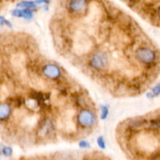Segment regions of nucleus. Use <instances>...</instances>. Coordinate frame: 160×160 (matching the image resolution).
I'll return each instance as SVG.
<instances>
[{
  "mask_svg": "<svg viewBox=\"0 0 160 160\" xmlns=\"http://www.w3.org/2000/svg\"><path fill=\"white\" fill-rule=\"evenodd\" d=\"M6 66L0 101L10 106L4 128L10 142L22 148L76 142L88 137L79 117L97 108L88 91L68 73L57 79L42 73L46 56L31 34L15 33L6 42Z\"/></svg>",
  "mask_w": 160,
  "mask_h": 160,
  "instance_id": "nucleus-1",
  "label": "nucleus"
},
{
  "mask_svg": "<svg viewBox=\"0 0 160 160\" xmlns=\"http://www.w3.org/2000/svg\"><path fill=\"white\" fill-rule=\"evenodd\" d=\"M61 56L114 97L141 95L155 73L140 60L151 45L134 19L105 0H88L81 10L61 6L50 22Z\"/></svg>",
  "mask_w": 160,
  "mask_h": 160,
  "instance_id": "nucleus-2",
  "label": "nucleus"
},
{
  "mask_svg": "<svg viewBox=\"0 0 160 160\" xmlns=\"http://www.w3.org/2000/svg\"><path fill=\"white\" fill-rule=\"evenodd\" d=\"M11 115L10 106L6 102H0V122H6Z\"/></svg>",
  "mask_w": 160,
  "mask_h": 160,
  "instance_id": "nucleus-3",
  "label": "nucleus"
},
{
  "mask_svg": "<svg viewBox=\"0 0 160 160\" xmlns=\"http://www.w3.org/2000/svg\"><path fill=\"white\" fill-rule=\"evenodd\" d=\"M33 9L25 8L24 9H13L12 11V15L17 17H24L26 19H30L33 17Z\"/></svg>",
  "mask_w": 160,
  "mask_h": 160,
  "instance_id": "nucleus-4",
  "label": "nucleus"
},
{
  "mask_svg": "<svg viewBox=\"0 0 160 160\" xmlns=\"http://www.w3.org/2000/svg\"><path fill=\"white\" fill-rule=\"evenodd\" d=\"M17 7L28 8V9H34L36 7V3L35 1H22L17 5Z\"/></svg>",
  "mask_w": 160,
  "mask_h": 160,
  "instance_id": "nucleus-5",
  "label": "nucleus"
},
{
  "mask_svg": "<svg viewBox=\"0 0 160 160\" xmlns=\"http://www.w3.org/2000/svg\"><path fill=\"white\" fill-rule=\"evenodd\" d=\"M3 25H6V26L9 27V28L12 27V25H11L10 22L9 20H7L3 17H0V26H3Z\"/></svg>",
  "mask_w": 160,
  "mask_h": 160,
  "instance_id": "nucleus-6",
  "label": "nucleus"
},
{
  "mask_svg": "<svg viewBox=\"0 0 160 160\" xmlns=\"http://www.w3.org/2000/svg\"><path fill=\"white\" fill-rule=\"evenodd\" d=\"M3 153L6 156H9L12 155L13 150L10 147H4L3 148Z\"/></svg>",
  "mask_w": 160,
  "mask_h": 160,
  "instance_id": "nucleus-7",
  "label": "nucleus"
},
{
  "mask_svg": "<svg viewBox=\"0 0 160 160\" xmlns=\"http://www.w3.org/2000/svg\"><path fill=\"white\" fill-rule=\"evenodd\" d=\"M97 145H98V146L100 147V148H105L106 145H105V142L103 138L99 137L98 138H97Z\"/></svg>",
  "mask_w": 160,
  "mask_h": 160,
  "instance_id": "nucleus-8",
  "label": "nucleus"
},
{
  "mask_svg": "<svg viewBox=\"0 0 160 160\" xmlns=\"http://www.w3.org/2000/svg\"><path fill=\"white\" fill-rule=\"evenodd\" d=\"M100 111H101V119L102 120H104V119H106L107 116H108V109H107V107H105V106H102L101 110Z\"/></svg>",
  "mask_w": 160,
  "mask_h": 160,
  "instance_id": "nucleus-9",
  "label": "nucleus"
},
{
  "mask_svg": "<svg viewBox=\"0 0 160 160\" xmlns=\"http://www.w3.org/2000/svg\"><path fill=\"white\" fill-rule=\"evenodd\" d=\"M152 93V95H154V96H155V95L156 96V95H160V84L153 88Z\"/></svg>",
  "mask_w": 160,
  "mask_h": 160,
  "instance_id": "nucleus-10",
  "label": "nucleus"
},
{
  "mask_svg": "<svg viewBox=\"0 0 160 160\" xmlns=\"http://www.w3.org/2000/svg\"><path fill=\"white\" fill-rule=\"evenodd\" d=\"M78 145H79L80 148H89V144L86 141H83V140H80L79 141V143H78Z\"/></svg>",
  "mask_w": 160,
  "mask_h": 160,
  "instance_id": "nucleus-11",
  "label": "nucleus"
},
{
  "mask_svg": "<svg viewBox=\"0 0 160 160\" xmlns=\"http://www.w3.org/2000/svg\"><path fill=\"white\" fill-rule=\"evenodd\" d=\"M155 17H157L160 20V6H158V9H157L156 10H155Z\"/></svg>",
  "mask_w": 160,
  "mask_h": 160,
  "instance_id": "nucleus-12",
  "label": "nucleus"
}]
</instances>
